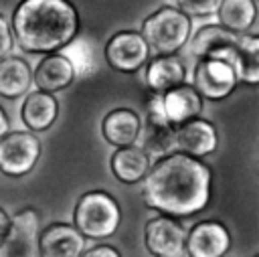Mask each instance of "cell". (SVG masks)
I'll use <instances>...</instances> for the list:
<instances>
[{
  "label": "cell",
  "instance_id": "obj_4",
  "mask_svg": "<svg viewBox=\"0 0 259 257\" xmlns=\"http://www.w3.org/2000/svg\"><path fill=\"white\" fill-rule=\"evenodd\" d=\"M190 16L180 8L160 6L154 14L144 18L140 34L156 55H170L180 51L190 36Z\"/></svg>",
  "mask_w": 259,
  "mask_h": 257
},
{
  "label": "cell",
  "instance_id": "obj_28",
  "mask_svg": "<svg viewBox=\"0 0 259 257\" xmlns=\"http://www.w3.org/2000/svg\"><path fill=\"white\" fill-rule=\"evenodd\" d=\"M8 229H10V217L6 215V210H4V208H0V243L6 239Z\"/></svg>",
  "mask_w": 259,
  "mask_h": 257
},
{
  "label": "cell",
  "instance_id": "obj_19",
  "mask_svg": "<svg viewBox=\"0 0 259 257\" xmlns=\"http://www.w3.org/2000/svg\"><path fill=\"white\" fill-rule=\"evenodd\" d=\"M184 79H186V69H184L182 61L176 57V53L158 55L152 61L148 59L146 85H148L150 91L164 93V91L184 83Z\"/></svg>",
  "mask_w": 259,
  "mask_h": 257
},
{
  "label": "cell",
  "instance_id": "obj_23",
  "mask_svg": "<svg viewBox=\"0 0 259 257\" xmlns=\"http://www.w3.org/2000/svg\"><path fill=\"white\" fill-rule=\"evenodd\" d=\"M217 10L221 24L233 32H247L257 18L255 0H219Z\"/></svg>",
  "mask_w": 259,
  "mask_h": 257
},
{
  "label": "cell",
  "instance_id": "obj_1",
  "mask_svg": "<svg viewBox=\"0 0 259 257\" xmlns=\"http://www.w3.org/2000/svg\"><path fill=\"white\" fill-rule=\"evenodd\" d=\"M210 168L184 152H168L148 168L142 188L146 206L174 219L202 212L210 202Z\"/></svg>",
  "mask_w": 259,
  "mask_h": 257
},
{
  "label": "cell",
  "instance_id": "obj_20",
  "mask_svg": "<svg viewBox=\"0 0 259 257\" xmlns=\"http://www.w3.org/2000/svg\"><path fill=\"white\" fill-rule=\"evenodd\" d=\"M59 115V103L53 97V93L36 89L32 93L26 95L22 109H20V117L24 121V125L30 132H45L49 130L55 119Z\"/></svg>",
  "mask_w": 259,
  "mask_h": 257
},
{
  "label": "cell",
  "instance_id": "obj_8",
  "mask_svg": "<svg viewBox=\"0 0 259 257\" xmlns=\"http://www.w3.org/2000/svg\"><path fill=\"white\" fill-rule=\"evenodd\" d=\"M172 132L174 125L168 121L162 105V95L148 89L146 95V121L140 125V136L144 140V150L148 154H168L172 152Z\"/></svg>",
  "mask_w": 259,
  "mask_h": 257
},
{
  "label": "cell",
  "instance_id": "obj_29",
  "mask_svg": "<svg viewBox=\"0 0 259 257\" xmlns=\"http://www.w3.org/2000/svg\"><path fill=\"white\" fill-rule=\"evenodd\" d=\"M10 130V121H8V115H6V111L0 107V138L6 134Z\"/></svg>",
  "mask_w": 259,
  "mask_h": 257
},
{
  "label": "cell",
  "instance_id": "obj_14",
  "mask_svg": "<svg viewBox=\"0 0 259 257\" xmlns=\"http://www.w3.org/2000/svg\"><path fill=\"white\" fill-rule=\"evenodd\" d=\"M239 32H233L225 28L223 24H206L198 28L190 40V53L196 59L202 57H214V59H225L229 61L233 45L237 40Z\"/></svg>",
  "mask_w": 259,
  "mask_h": 257
},
{
  "label": "cell",
  "instance_id": "obj_9",
  "mask_svg": "<svg viewBox=\"0 0 259 257\" xmlns=\"http://www.w3.org/2000/svg\"><path fill=\"white\" fill-rule=\"evenodd\" d=\"M219 136L210 121L202 119L200 115L190 117L178 125H174L172 132V152H184L194 158L208 156L217 150Z\"/></svg>",
  "mask_w": 259,
  "mask_h": 257
},
{
  "label": "cell",
  "instance_id": "obj_10",
  "mask_svg": "<svg viewBox=\"0 0 259 257\" xmlns=\"http://www.w3.org/2000/svg\"><path fill=\"white\" fill-rule=\"evenodd\" d=\"M186 231L184 227L168 215L150 219L144 229L146 249L156 257H178L184 253Z\"/></svg>",
  "mask_w": 259,
  "mask_h": 257
},
{
  "label": "cell",
  "instance_id": "obj_18",
  "mask_svg": "<svg viewBox=\"0 0 259 257\" xmlns=\"http://www.w3.org/2000/svg\"><path fill=\"white\" fill-rule=\"evenodd\" d=\"M140 125H142V119L134 109L117 107L103 117L101 134L105 142L115 148L130 146V144H136V140L140 138Z\"/></svg>",
  "mask_w": 259,
  "mask_h": 257
},
{
  "label": "cell",
  "instance_id": "obj_7",
  "mask_svg": "<svg viewBox=\"0 0 259 257\" xmlns=\"http://www.w3.org/2000/svg\"><path fill=\"white\" fill-rule=\"evenodd\" d=\"M150 59V47L140 32L119 30L105 45V61L113 71L136 73Z\"/></svg>",
  "mask_w": 259,
  "mask_h": 257
},
{
  "label": "cell",
  "instance_id": "obj_11",
  "mask_svg": "<svg viewBox=\"0 0 259 257\" xmlns=\"http://www.w3.org/2000/svg\"><path fill=\"white\" fill-rule=\"evenodd\" d=\"M38 225L40 215L34 208H22L14 217H10V229L6 239L0 243L2 257H20V255H34L36 239H38Z\"/></svg>",
  "mask_w": 259,
  "mask_h": 257
},
{
  "label": "cell",
  "instance_id": "obj_3",
  "mask_svg": "<svg viewBox=\"0 0 259 257\" xmlns=\"http://www.w3.org/2000/svg\"><path fill=\"white\" fill-rule=\"evenodd\" d=\"M119 221L121 210L117 200L103 190L81 194L73 210V225L87 239L111 237L117 231Z\"/></svg>",
  "mask_w": 259,
  "mask_h": 257
},
{
  "label": "cell",
  "instance_id": "obj_2",
  "mask_svg": "<svg viewBox=\"0 0 259 257\" xmlns=\"http://www.w3.org/2000/svg\"><path fill=\"white\" fill-rule=\"evenodd\" d=\"M10 30L24 53L47 55L77 36L79 14L69 0H20Z\"/></svg>",
  "mask_w": 259,
  "mask_h": 257
},
{
  "label": "cell",
  "instance_id": "obj_6",
  "mask_svg": "<svg viewBox=\"0 0 259 257\" xmlns=\"http://www.w3.org/2000/svg\"><path fill=\"white\" fill-rule=\"evenodd\" d=\"M192 79H194L192 87L198 91L200 97L208 101H221L229 97L237 87V75L233 65L225 59H214V57L198 59Z\"/></svg>",
  "mask_w": 259,
  "mask_h": 257
},
{
  "label": "cell",
  "instance_id": "obj_22",
  "mask_svg": "<svg viewBox=\"0 0 259 257\" xmlns=\"http://www.w3.org/2000/svg\"><path fill=\"white\" fill-rule=\"evenodd\" d=\"M32 73L24 59L20 57H0V95L6 99H16L30 89Z\"/></svg>",
  "mask_w": 259,
  "mask_h": 257
},
{
  "label": "cell",
  "instance_id": "obj_16",
  "mask_svg": "<svg viewBox=\"0 0 259 257\" xmlns=\"http://www.w3.org/2000/svg\"><path fill=\"white\" fill-rule=\"evenodd\" d=\"M160 95H162L164 113L172 125H178L190 117H196L202 111V97L192 85L180 83Z\"/></svg>",
  "mask_w": 259,
  "mask_h": 257
},
{
  "label": "cell",
  "instance_id": "obj_26",
  "mask_svg": "<svg viewBox=\"0 0 259 257\" xmlns=\"http://www.w3.org/2000/svg\"><path fill=\"white\" fill-rule=\"evenodd\" d=\"M12 45H14V38H12V30L8 26V22L4 20V16L0 14V57L8 55L12 51Z\"/></svg>",
  "mask_w": 259,
  "mask_h": 257
},
{
  "label": "cell",
  "instance_id": "obj_12",
  "mask_svg": "<svg viewBox=\"0 0 259 257\" xmlns=\"http://www.w3.org/2000/svg\"><path fill=\"white\" fill-rule=\"evenodd\" d=\"M231 247L229 231L223 223L202 221L196 223L184 241V253L190 257H223Z\"/></svg>",
  "mask_w": 259,
  "mask_h": 257
},
{
  "label": "cell",
  "instance_id": "obj_15",
  "mask_svg": "<svg viewBox=\"0 0 259 257\" xmlns=\"http://www.w3.org/2000/svg\"><path fill=\"white\" fill-rule=\"evenodd\" d=\"M229 63L235 69L237 83L257 85L259 83V36L239 32L233 45Z\"/></svg>",
  "mask_w": 259,
  "mask_h": 257
},
{
  "label": "cell",
  "instance_id": "obj_17",
  "mask_svg": "<svg viewBox=\"0 0 259 257\" xmlns=\"http://www.w3.org/2000/svg\"><path fill=\"white\" fill-rule=\"evenodd\" d=\"M32 79H34L36 89L55 93L73 83L75 71H73L69 59L63 57L59 51H55V53H47V57H42V61L34 69Z\"/></svg>",
  "mask_w": 259,
  "mask_h": 257
},
{
  "label": "cell",
  "instance_id": "obj_24",
  "mask_svg": "<svg viewBox=\"0 0 259 257\" xmlns=\"http://www.w3.org/2000/svg\"><path fill=\"white\" fill-rule=\"evenodd\" d=\"M59 53L69 59L75 75H87V73L93 71L95 57H93V47L89 45V40L73 36L67 45H63L59 49Z\"/></svg>",
  "mask_w": 259,
  "mask_h": 257
},
{
  "label": "cell",
  "instance_id": "obj_13",
  "mask_svg": "<svg viewBox=\"0 0 259 257\" xmlns=\"http://www.w3.org/2000/svg\"><path fill=\"white\" fill-rule=\"evenodd\" d=\"M36 251L42 257H79L85 251V237L75 225L53 223L38 233Z\"/></svg>",
  "mask_w": 259,
  "mask_h": 257
},
{
  "label": "cell",
  "instance_id": "obj_21",
  "mask_svg": "<svg viewBox=\"0 0 259 257\" xmlns=\"http://www.w3.org/2000/svg\"><path fill=\"white\" fill-rule=\"evenodd\" d=\"M150 168V154L136 146H119L111 156V172L113 176L123 184H136L140 182Z\"/></svg>",
  "mask_w": 259,
  "mask_h": 257
},
{
  "label": "cell",
  "instance_id": "obj_27",
  "mask_svg": "<svg viewBox=\"0 0 259 257\" xmlns=\"http://www.w3.org/2000/svg\"><path fill=\"white\" fill-rule=\"evenodd\" d=\"M81 255L83 257H103V255L105 257H119V251L115 247H109V245H97L89 251H83Z\"/></svg>",
  "mask_w": 259,
  "mask_h": 257
},
{
  "label": "cell",
  "instance_id": "obj_5",
  "mask_svg": "<svg viewBox=\"0 0 259 257\" xmlns=\"http://www.w3.org/2000/svg\"><path fill=\"white\" fill-rule=\"evenodd\" d=\"M40 156V142L32 132H6L0 138V172L6 176L28 174Z\"/></svg>",
  "mask_w": 259,
  "mask_h": 257
},
{
  "label": "cell",
  "instance_id": "obj_25",
  "mask_svg": "<svg viewBox=\"0 0 259 257\" xmlns=\"http://www.w3.org/2000/svg\"><path fill=\"white\" fill-rule=\"evenodd\" d=\"M178 8L188 14L190 18L192 16H208L217 10V4L219 0H176Z\"/></svg>",
  "mask_w": 259,
  "mask_h": 257
},
{
  "label": "cell",
  "instance_id": "obj_30",
  "mask_svg": "<svg viewBox=\"0 0 259 257\" xmlns=\"http://www.w3.org/2000/svg\"><path fill=\"white\" fill-rule=\"evenodd\" d=\"M255 2H257V0H255Z\"/></svg>",
  "mask_w": 259,
  "mask_h": 257
}]
</instances>
